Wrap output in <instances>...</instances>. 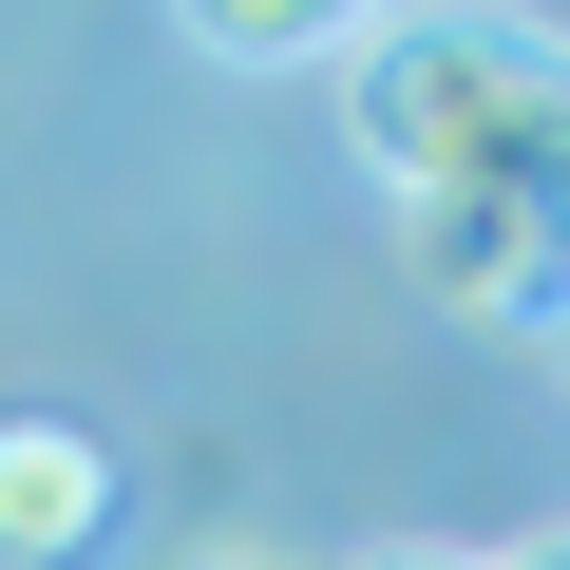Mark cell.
<instances>
[{
    "label": "cell",
    "instance_id": "6da1fadb",
    "mask_svg": "<svg viewBox=\"0 0 570 570\" xmlns=\"http://www.w3.org/2000/svg\"><path fill=\"white\" fill-rule=\"evenodd\" d=\"M343 153L400 190H494V171H570V39L475 20V0H419V20L362 39L343 77Z\"/></svg>",
    "mask_w": 570,
    "mask_h": 570
},
{
    "label": "cell",
    "instance_id": "7a4b0ae2",
    "mask_svg": "<svg viewBox=\"0 0 570 570\" xmlns=\"http://www.w3.org/2000/svg\"><path fill=\"white\" fill-rule=\"evenodd\" d=\"M400 285L456 305V324H570V171L400 190Z\"/></svg>",
    "mask_w": 570,
    "mask_h": 570
},
{
    "label": "cell",
    "instance_id": "3957f363",
    "mask_svg": "<svg viewBox=\"0 0 570 570\" xmlns=\"http://www.w3.org/2000/svg\"><path fill=\"white\" fill-rule=\"evenodd\" d=\"M96 532H115V438L58 419V400H20L0 419V570H77Z\"/></svg>",
    "mask_w": 570,
    "mask_h": 570
},
{
    "label": "cell",
    "instance_id": "277c9868",
    "mask_svg": "<svg viewBox=\"0 0 570 570\" xmlns=\"http://www.w3.org/2000/svg\"><path fill=\"white\" fill-rule=\"evenodd\" d=\"M171 20H190L209 58H247V77H285V58H362L400 0H171Z\"/></svg>",
    "mask_w": 570,
    "mask_h": 570
},
{
    "label": "cell",
    "instance_id": "5b68a950",
    "mask_svg": "<svg viewBox=\"0 0 570 570\" xmlns=\"http://www.w3.org/2000/svg\"><path fill=\"white\" fill-rule=\"evenodd\" d=\"M343 570H494V551H438V532H400V551H343Z\"/></svg>",
    "mask_w": 570,
    "mask_h": 570
},
{
    "label": "cell",
    "instance_id": "8992f818",
    "mask_svg": "<svg viewBox=\"0 0 570 570\" xmlns=\"http://www.w3.org/2000/svg\"><path fill=\"white\" fill-rule=\"evenodd\" d=\"M494 570H570V532H532V551H494Z\"/></svg>",
    "mask_w": 570,
    "mask_h": 570
},
{
    "label": "cell",
    "instance_id": "52a82bcc",
    "mask_svg": "<svg viewBox=\"0 0 570 570\" xmlns=\"http://www.w3.org/2000/svg\"><path fill=\"white\" fill-rule=\"evenodd\" d=\"M190 570H285V551H190Z\"/></svg>",
    "mask_w": 570,
    "mask_h": 570
}]
</instances>
